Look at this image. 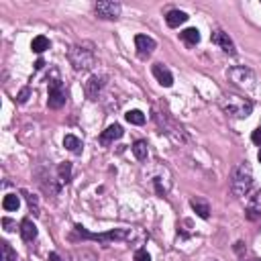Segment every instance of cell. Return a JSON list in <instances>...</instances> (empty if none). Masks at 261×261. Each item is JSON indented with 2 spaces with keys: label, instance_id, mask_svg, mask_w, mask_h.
<instances>
[{
  "label": "cell",
  "instance_id": "cell-1",
  "mask_svg": "<svg viewBox=\"0 0 261 261\" xmlns=\"http://www.w3.org/2000/svg\"><path fill=\"white\" fill-rule=\"evenodd\" d=\"M253 188V170L247 161H241L239 166L233 168V174H231V192L239 198L247 196Z\"/></svg>",
  "mask_w": 261,
  "mask_h": 261
},
{
  "label": "cell",
  "instance_id": "cell-2",
  "mask_svg": "<svg viewBox=\"0 0 261 261\" xmlns=\"http://www.w3.org/2000/svg\"><path fill=\"white\" fill-rule=\"evenodd\" d=\"M220 108L231 118H247L253 110V104H251V100H247L243 96L226 94V96L220 98Z\"/></svg>",
  "mask_w": 261,
  "mask_h": 261
},
{
  "label": "cell",
  "instance_id": "cell-3",
  "mask_svg": "<svg viewBox=\"0 0 261 261\" xmlns=\"http://www.w3.org/2000/svg\"><path fill=\"white\" fill-rule=\"evenodd\" d=\"M68 59L74 66L76 72H86L96 63V55L92 49V43H82V45H74L68 51Z\"/></svg>",
  "mask_w": 261,
  "mask_h": 261
},
{
  "label": "cell",
  "instance_id": "cell-4",
  "mask_svg": "<svg viewBox=\"0 0 261 261\" xmlns=\"http://www.w3.org/2000/svg\"><path fill=\"white\" fill-rule=\"evenodd\" d=\"M74 231L82 239H92V241H98V243H104V245H108L112 241H124V239H128V231H122V229H114V231H108V233H88L84 226L76 224Z\"/></svg>",
  "mask_w": 261,
  "mask_h": 261
},
{
  "label": "cell",
  "instance_id": "cell-5",
  "mask_svg": "<svg viewBox=\"0 0 261 261\" xmlns=\"http://www.w3.org/2000/svg\"><path fill=\"white\" fill-rule=\"evenodd\" d=\"M229 80L235 86H239V88L251 90L253 88V82H255V74L249 68H231L229 70Z\"/></svg>",
  "mask_w": 261,
  "mask_h": 261
},
{
  "label": "cell",
  "instance_id": "cell-6",
  "mask_svg": "<svg viewBox=\"0 0 261 261\" xmlns=\"http://www.w3.org/2000/svg\"><path fill=\"white\" fill-rule=\"evenodd\" d=\"M153 118H155V122H157V124L164 128V133H166V135H170V137H172L176 143H180V141H184V139H186V135H184L182 126H178L176 122H172V120H170L166 114L161 116L159 112H153Z\"/></svg>",
  "mask_w": 261,
  "mask_h": 261
},
{
  "label": "cell",
  "instance_id": "cell-7",
  "mask_svg": "<svg viewBox=\"0 0 261 261\" xmlns=\"http://www.w3.org/2000/svg\"><path fill=\"white\" fill-rule=\"evenodd\" d=\"M47 104L49 108L57 110L66 104V90H63V84L59 80H49V98H47Z\"/></svg>",
  "mask_w": 261,
  "mask_h": 261
},
{
  "label": "cell",
  "instance_id": "cell-8",
  "mask_svg": "<svg viewBox=\"0 0 261 261\" xmlns=\"http://www.w3.org/2000/svg\"><path fill=\"white\" fill-rule=\"evenodd\" d=\"M94 11L100 19H106V21H114L120 17V5L112 3V0H100V3H96Z\"/></svg>",
  "mask_w": 261,
  "mask_h": 261
},
{
  "label": "cell",
  "instance_id": "cell-9",
  "mask_svg": "<svg viewBox=\"0 0 261 261\" xmlns=\"http://www.w3.org/2000/svg\"><path fill=\"white\" fill-rule=\"evenodd\" d=\"M104 86H106V78H104V76H92V78L86 82L84 92H86V96H88L90 100H98L100 94H102V90H104Z\"/></svg>",
  "mask_w": 261,
  "mask_h": 261
},
{
  "label": "cell",
  "instance_id": "cell-10",
  "mask_svg": "<svg viewBox=\"0 0 261 261\" xmlns=\"http://www.w3.org/2000/svg\"><path fill=\"white\" fill-rule=\"evenodd\" d=\"M247 218L249 220H261V190H257L249 202H247Z\"/></svg>",
  "mask_w": 261,
  "mask_h": 261
},
{
  "label": "cell",
  "instance_id": "cell-11",
  "mask_svg": "<svg viewBox=\"0 0 261 261\" xmlns=\"http://www.w3.org/2000/svg\"><path fill=\"white\" fill-rule=\"evenodd\" d=\"M135 47H137L139 57H149L153 53V49H155V41L151 37H147V35H137L135 37Z\"/></svg>",
  "mask_w": 261,
  "mask_h": 261
},
{
  "label": "cell",
  "instance_id": "cell-12",
  "mask_svg": "<svg viewBox=\"0 0 261 261\" xmlns=\"http://www.w3.org/2000/svg\"><path fill=\"white\" fill-rule=\"evenodd\" d=\"M210 39H212V43H214V45H218L224 53H231V55L235 53V43L231 41V37H229L224 31H214Z\"/></svg>",
  "mask_w": 261,
  "mask_h": 261
},
{
  "label": "cell",
  "instance_id": "cell-13",
  "mask_svg": "<svg viewBox=\"0 0 261 261\" xmlns=\"http://www.w3.org/2000/svg\"><path fill=\"white\" fill-rule=\"evenodd\" d=\"M122 135H124V130H122V126H120V124H110L106 130H102V135H100V143H102V145H110L112 141L120 139Z\"/></svg>",
  "mask_w": 261,
  "mask_h": 261
},
{
  "label": "cell",
  "instance_id": "cell-14",
  "mask_svg": "<svg viewBox=\"0 0 261 261\" xmlns=\"http://www.w3.org/2000/svg\"><path fill=\"white\" fill-rule=\"evenodd\" d=\"M153 76H155V80H157L161 86H166V88H170V86L174 84L172 72H170L166 66H161V63H155V66H153Z\"/></svg>",
  "mask_w": 261,
  "mask_h": 261
},
{
  "label": "cell",
  "instance_id": "cell-15",
  "mask_svg": "<svg viewBox=\"0 0 261 261\" xmlns=\"http://www.w3.org/2000/svg\"><path fill=\"white\" fill-rule=\"evenodd\" d=\"M190 206L194 208V212H196L200 218L206 220V218L210 216V204H208L204 198H192V200H190Z\"/></svg>",
  "mask_w": 261,
  "mask_h": 261
},
{
  "label": "cell",
  "instance_id": "cell-16",
  "mask_svg": "<svg viewBox=\"0 0 261 261\" xmlns=\"http://www.w3.org/2000/svg\"><path fill=\"white\" fill-rule=\"evenodd\" d=\"M21 237H23L27 243H31V241L37 239V226L33 224L31 218H25V220L21 222Z\"/></svg>",
  "mask_w": 261,
  "mask_h": 261
},
{
  "label": "cell",
  "instance_id": "cell-17",
  "mask_svg": "<svg viewBox=\"0 0 261 261\" xmlns=\"http://www.w3.org/2000/svg\"><path fill=\"white\" fill-rule=\"evenodd\" d=\"M186 21H188V15H186L184 11H170V13H168V17H166L168 27H172V29H176V27L184 25Z\"/></svg>",
  "mask_w": 261,
  "mask_h": 261
},
{
  "label": "cell",
  "instance_id": "cell-18",
  "mask_svg": "<svg viewBox=\"0 0 261 261\" xmlns=\"http://www.w3.org/2000/svg\"><path fill=\"white\" fill-rule=\"evenodd\" d=\"M133 155H135L139 161H145L147 155H149V145H147V141H135V143H133Z\"/></svg>",
  "mask_w": 261,
  "mask_h": 261
},
{
  "label": "cell",
  "instance_id": "cell-19",
  "mask_svg": "<svg viewBox=\"0 0 261 261\" xmlns=\"http://www.w3.org/2000/svg\"><path fill=\"white\" fill-rule=\"evenodd\" d=\"M63 147H66L68 151H72V153H80V151H82V141H80L76 135H66Z\"/></svg>",
  "mask_w": 261,
  "mask_h": 261
},
{
  "label": "cell",
  "instance_id": "cell-20",
  "mask_svg": "<svg viewBox=\"0 0 261 261\" xmlns=\"http://www.w3.org/2000/svg\"><path fill=\"white\" fill-rule=\"evenodd\" d=\"M31 49H33L35 53H43L45 49H49V39L43 37V35H37V37L33 39V43H31Z\"/></svg>",
  "mask_w": 261,
  "mask_h": 261
},
{
  "label": "cell",
  "instance_id": "cell-21",
  "mask_svg": "<svg viewBox=\"0 0 261 261\" xmlns=\"http://www.w3.org/2000/svg\"><path fill=\"white\" fill-rule=\"evenodd\" d=\"M19 206H21V200H19V196L17 194H7L5 196V200H3V208L5 210H19Z\"/></svg>",
  "mask_w": 261,
  "mask_h": 261
},
{
  "label": "cell",
  "instance_id": "cell-22",
  "mask_svg": "<svg viewBox=\"0 0 261 261\" xmlns=\"http://www.w3.org/2000/svg\"><path fill=\"white\" fill-rule=\"evenodd\" d=\"M182 39L188 43V45H196L198 41H200V31L198 29H186V31H182Z\"/></svg>",
  "mask_w": 261,
  "mask_h": 261
},
{
  "label": "cell",
  "instance_id": "cell-23",
  "mask_svg": "<svg viewBox=\"0 0 261 261\" xmlns=\"http://www.w3.org/2000/svg\"><path fill=\"white\" fill-rule=\"evenodd\" d=\"M57 174H59V182H61V184H68V182L72 180V164H68V161L59 164Z\"/></svg>",
  "mask_w": 261,
  "mask_h": 261
},
{
  "label": "cell",
  "instance_id": "cell-24",
  "mask_svg": "<svg viewBox=\"0 0 261 261\" xmlns=\"http://www.w3.org/2000/svg\"><path fill=\"white\" fill-rule=\"evenodd\" d=\"M124 118H126V122H130V124H145V114H143L141 110H128V112L124 114Z\"/></svg>",
  "mask_w": 261,
  "mask_h": 261
},
{
  "label": "cell",
  "instance_id": "cell-25",
  "mask_svg": "<svg viewBox=\"0 0 261 261\" xmlns=\"http://www.w3.org/2000/svg\"><path fill=\"white\" fill-rule=\"evenodd\" d=\"M0 245H3V261H17V251L7 241H3Z\"/></svg>",
  "mask_w": 261,
  "mask_h": 261
},
{
  "label": "cell",
  "instance_id": "cell-26",
  "mask_svg": "<svg viewBox=\"0 0 261 261\" xmlns=\"http://www.w3.org/2000/svg\"><path fill=\"white\" fill-rule=\"evenodd\" d=\"M23 196L27 198V204H29V208H31V212L37 216L39 214V204H37V198L33 196V194H29V192H23Z\"/></svg>",
  "mask_w": 261,
  "mask_h": 261
},
{
  "label": "cell",
  "instance_id": "cell-27",
  "mask_svg": "<svg viewBox=\"0 0 261 261\" xmlns=\"http://www.w3.org/2000/svg\"><path fill=\"white\" fill-rule=\"evenodd\" d=\"M133 261H151V255L147 253V249H139L133 257Z\"/></svg>",
  "mask_w": 261,
  "mask_h": 261
},
{
  "label": "cell",
  "instance_id": "cell-28",
  "mask_svg": "<svg viewBox=\"0 0 261 261\" xmlns=\"http://www.w3.org/2000/svg\"><path fill=\"white\" fill-rule=\"evenodd\" d=\"M29 96H31V88H23V90L19 92V96H17V100H19L21 104H25V102L29 100Z\"/></svg>",
  "mask_w": 261,
  "mask_h": 261
},
{
  "label": "cell",
  "instance_id": "cell-29",
  "mask_svg": "<svg viewBox=\"0 0 261 261\" xmlns=\"http://www.w3.org/2000/svg\"><path fill=\"white\" fill-rule=\"evenodd\" d=\"M251 141L257 145V147H261V128H255L253 130V135H251Z\"/></svg>",
  "mask_w": 261,
  "mask_h": 261
},
{
  "label": "cell",
  "instance_id": "cell-30",
  "mask_svg": "<svg viewBox=\"0 0 261 261\" xmlns=\"http://www.w3.org/2000/svg\"><path fill=\"white\" fill-rule=\"evenodd\" d=\"M3 226H5V231H15V222L11 220V218H3Z\"/></svg>",
  "mask_w": 261,
  "mask_h": 261
},
{
  "label": "cell",
  "instance_id": "cell-31",
  "mask_svg": "<svg viewBox=\"0 0 261 261\" xmlns=\"http://www.w3.org/2000/svg\"><path fill=\"white\" fill-rule=\"evenodd\" d=\"M49 261H63V259L57 253H49Z\"/></svg>",
  "mask_w": 261,
  "mask_h": 261
},
{
  "label": "cell",
  "instance_id": "cell-32",
  "mask_svg": "<svg viewBox=\"0 0 261 261\" xmlns=\"http://www.w3.org/2000/svg\"><path fill=\"white\" fill-rule=\"evenodd\" d=\"M43 66H45V61H43V59H37V61H35V70H41Z\"/></svg>",
  "mask_w": 261,
  "mask_h": 261
},
{
  "label": "cell",
  "instance_id": "cell-33",
  "mask_svg": "<svg viewBox=\"0 0 261 261\" xmlns=\"http://www.w3.org/2000/svg\"><path fill=\"white\" fill-rule=\"evenodd\" d=\"M257 159H259V164H261V149H259V153H257Z\"/></svg>",
  "mask_w": 261,
  "mask_h": 261
}]
</instances>
